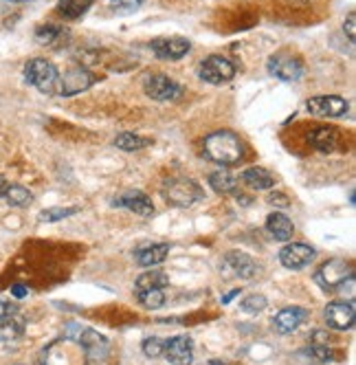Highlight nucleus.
<instances>
[{
    "label": "nucleus",
    "mask_w": 356,
    "mask_h": 365,
    "mask_svg": "<svg viewBox=\"0 0 356 365\" xmlns=\"http://www.w3.org/2000/svg\"><path fill=\"white\" fill-rule=\"evenodd\" d=\"M202 150H205L207 159L220 165H234L244 156V143L231 130H216V133H211L205 139V143H202Z\"/></svg>",
    "instance_id": "nucleus-1"
},
{
    "label": "nucleus",
    "mask_w": 356,
    "mask_h": 365,
    "mask_svg": "<svg viewBox=\"0 0 356 365\" xmlns=\"http://www.w3.org/2000/svg\"><path fill=\"white\" fill-rule=\"evenodd\" d=\"M24 80H27V84H31L33 88H38L40 93L53 95V93H58L60 71L53 62H48L44 58H33L24 64Z\"/></svg>",
    "instance_id": "nucleus-2"
},
{
    "label": "nucleus",
    "mask_w": 356,
    "mask_h": 365,
    "mask_svg": "<svg viewBox=\"0 0 356 365\" xmlns=\"http://www.w3.org/2000/svg\"><path fill=\"white\" fill-rule=\"evenodd\" d=\"M161 194L169 205H176V207H192L194 202L205 198L202 187L192 178H169V180H165L163 187H161Z\"/></svg>",
    "instance_id": "nucleus-3"
},
{
    "label": "nucleus",
    "mask_w": 356,
    "mask_h": 365,
    "mask_svg": "<svg viewBox=\"0 0 356 365\" xmlns=\"http://www.w3.org/2000/svg\"><path fill=\"white\" fill-rule=\"evenodd\" d=\"M198 77L207 84L222 86L236 77V66L224 56H209L207 60H202V64L198 68Z\"/></svg>",
    "instance_id": "nucleus-4"
},
{
    "label": "nucleus",
    "mask_w": 356,
    "mask_h": 365,
    "mask_svg": "<svg viewBox=\"0 0 356 365\" xmlns=\"http://www.w3.org/2000/svg\"><path fill=\"white\" fill-rule=\"evenodd\" d=\"M266 71L282 82H299L303 77V62L288 51H279V53L268 58Z\"/></svg>",
    "instance_id": "nucleus-5"
},
{
    "label": "nucleus",
    "mask_w": 356,
    "mask_h": 365,
    "mask_svg": "<svg viewBox=\"0 0 356 365\" xmlns=\"http://www.w3.org/2000/svg\"><path fill=\"white\" fill-rule=\"evenodd\" d=\"M99 82V77L88 71L86 66H75L68 68L62 77H60V84H58V95L62 97H73V95H80L88 88H93Z\"/></svg>",
    "instance_id": "nucleus-6"
},
{
    "label": "nucleus",
    "mask_w": 356,
    "mask_h": 365,
    "mask_svg": "<svg viewBox=\"0 0 356 365\" xmlns=\"http://www.w3.org/2000/svg\"><path fill=\"white\" fill-rule=\"evenodd\" d=\"M143 91L155 101H174L183 95V88L163 73H150L143 77Z\"/></svg>",
    "instance_id": "nucleus-7"
},
{
    "label": "nucleus",
    "mask_w": 356,
    "mask_h": 365,
    "mask_svg": "<svg viewBox=\"0 0 356 365\" xmlns=\"http://www.w3.org/2000/svg\"><path fill=\"white\" fill-rule=\"evenodd\" d=\"M350 277H354V271H352V264L345 262V259H330V262H325L317 271V282L325 291H337V286Z\"/></svg>",
    "instance_id": "nucleus-8"
},
{
    "label": "nucleus",
    "mask_w": 356,
    "mask_h": 365,
    "mask_svg": "<svg viewBox=\"0 0 356 365\" xmlns=\"http://www.w3.org/2000/svg\"><path fill=\"white\" fill-rule=\"evenodd\" d=\"M150 48L159 60L174 62V60H181L189 53L192 42L187 38H157L150 42Z\"/></svg>",
    "instance_id": "nucleus-9"
},
{
    "label": "nucleus",
    "mask_w": 356,
    "mask_h": 365,
    "mask_svg": "<svg viewBox=\"0 0 356 365\" xmlns=\"http://www.w3.org/2000/svg\"><path fill=\"white\" fill-rule=\"evenodd\" d=\"M306 108L315 117H343L350 108V103L339 95H319L306 101Z\"/></svg>",
    "instance_id": "nucleus-10"
},
{
    "label": "nucleus",
    "mask_w": 356,
    "mask_h": 365,
    "mask_svg": "<svg viewBox=\"0 0 356 365\" xmlns=\"http://www.w3.org/2000/svg\"><path fill=\"white\" fill-rule=\"evenodd\" d=\"M356 319V308L352 299H337L325 306V322L335 330H350Z\"/></svg>",
    "instance_id": "nucleus-11"
},
{
    "label": "nucleus",
    "mask_w": 356,
    "mask_h": 365,
    "mask_svg": "<svg viewBox=\"0 0 356 365\" xmlns=\"http://www.w3.org/2000/svg\"><path fill=\"white\" fill-rule=\"evenodd\" d=\"M315 257H317V251L308 245H301V242H290L279 251V262L293 271L308 267Z\"/></svg>",
    "instance_id": "nucleus-12"
},
{
    "label": "nucleus",
    "mask_w": 356,
    "mask_h": 365,
    "mask_svg": "<svg viewBox=\"0 0 356 365\" xmlns=\"http://www.w3.org/2000/svg\"><path fill=\"white\" fill-rule=\"evenodd\" d=\"M222 269L231 271V275L240 277V279H251V277L258 275L256 259L246 253H242V251H229L222 259Z\"/></svg>",
    "instance_id": "nucleus-13"
},
{
    "label": "nucleus",
    "mask_w": 356,
    "mask_h": 365,
    "mask_svg": "<svg viewBox=\"0 0 356 365\" xmlns=\"http://www.w3.org/2000/svg\"><path fill=\"white\" fill-rule=\"evenodd\" d=\"M167 361L172 365H189L194 361V344L187 334H178L165 341V352Z\"/></svg>",
    "instance_id": "nucleus-14"
},
{
    "label": "nucleus",
    "mask_w": 356,
    "mask_h": 365,
    "mask_svg": "<svg viewBox=\"0 0 356 365\" xmlns=\"http://www.w3.org/2000/svg\"><path fill=\"white\" fill-rule=\"evenodd\" d=\"M306 319H308V310L306 308L290 306V308H284V310L277 312L275 319H273V328L279 334H290V332H295Z\"/></svg>",
    "instance_id": "nucleus-15"
},
{
    "label": "nucleus",
    "mask_w": 356,
    "mask_h": 365,
    "mask_svg": "<svg viewBox=\"0 0 356 365\" xmlns=\"http://www.w3.org/2000/svg\"><path fill=\"white\" fill-rule=\"evenodd\" d=\"M112 205L115 207H123V210H128V212H132L137 216H152V214H155V205H152L150 196H145L139 190L121 194L119 198H115Z\"/></svg>",
    "instance_id": "nucleus-16"
},
{
    "label": "nucleus",
    "mask_w": 356,
    "mask_h": 365,
    "mask_svg": "<svg viewBox=\"0 0 356 365\" xmlns=\"http://www.w3.org/2000/svg\"><path fill=\"white\" fill-rule=\"evenodd\" d=\"M75 341H78L80 348L86 352V359H101L108 352V339L90 328H82L80 336L75 339Z\"/></svg>",
    "instance_id": "nucleus-17"
},
{
    "label": "nucleus",
    "mask_w": 356,
    "mask_h": 365,
    "mask_svg": "<svg viewBox=\"0 0 356 365\" xmlns=\"http://www.w3.org/2000/svg\"><path fill=\"white\" fill-rule=\"evenodd\" d=\"M70 38V31L62 24H53V22H46L40 24L36 29V42L42 46H51V48H58L62 44H66V40Z\"/></svg>",
    "instance_id": "nucleus-18"
},
{
    "label": "nucleus",
    "mask_w": 356,
    "mask_h": 365,
    "mask_svg": "<svg viewBox=\"0 0 356 365\" xmlns=\"http://www.w3.org/2000/svg\"><path fill=\"white\" fill-rule=\"evenodd\" d=\"M308 143L313 148H317L319 152H335L337 145H339V133L335 128H328V125H319V128H313L308 133Z\"/></svg>",
    "instance_id": "nucleus-19"
},
{
    "label": "nucleus",
    "mask_w": 356,
    "mask_h": 365,
    "mask_svg": "<svg viewBox=\"0 0 356 365\" xmlns=\"http://www.w3.org/2000/svg\"><path fill=\"white\" fill-rule=\"evenodd\" d=\"M266 231L271 233V236H273L275 240H279V242H288V240L293 238V233H295V227H293V222H290L288 216L275 212V214L266 216Z\"/></svg>",
    "instance_id": "nucleus-20"
},
{
    "label": "nucleus",
    "mask_w": 356,
    "mask_h": 365,
    "mask_svg": "<svg viewBox=\"0 0 356 365\" xmlns=\"http://www.w3.org/2000/svg\"><path fill=\"white\" fill-rule=\"evenodd\" d=\"M24 334V319L16 315L0 317V344H14Z\"/></svg>",
    "instance_id": "nucleus-21"
},
{
    "label": "nucleus",
    "mask_w": 356,
    "mask_h": 365,
    "mask_svg": "<svg viewBox=\"0 0 356 365\" xmlns=\"http://www.w3.org/2000/svg\"><path fill=\"white\" fill-rule=\"evenodd\" d=\"M169 253V245L161 242V245H150L141 251H137V262L139 267H157L167 259Z\"/></svg>",
    "instance_id": "nucleus-22"
},
{
    "label": "nucleus",
    "mask_w": 356,
    "mask_h": 365,
    "mask_svg": "<svg viewBox=\"0 0 356 365\" xmlns=\"http://www.w3.org/2000/svg\"><path fill=\"white\" fill-rule=\"evenodd\" d=\"M242 180L251 190H258V192H264V190H271L275 185V178L271 172H266L264 168H248L244 174H242Z\"/></svg>",
    "instance_id": "nucleus-23"
},
{
    "label": "nucleus",
    "mask_w": 356,
    "mask_h": 365,
    "mask_svg": "<svg viewBox=\"0 0 356 365\" xmlns=\"http://www.w3.org/2000/svg\"><path fill=\"white\" fill-rule=\"evenodd\" d=\"M93 7V0H60L58 14L66 20H80Z\"/></svg>",
    "instance_id": "nucleus-24"
},
{
    "label": "nucleus",
    "mask_w": 356,
    "mask_h": 365,
    "mask_svg": "<svg viewBox=\"0 0 356 365\" xmlns=\"http://www.w3.org/2000/svg\"><path fill=\"white\" fill-rule=\"evenodd\" d=\"M209 185L218 194H231L238 187V178L229 170H216L209 174Z\"/></svg>",
    "instance_id": "nucleus-25"
},
{
    "label": "nucleus",
    "mask_w": 356,
    "mask_h": 365,
    "mask_svg": "<svg viewBox=\"0 0 356 365\" xmlns=\"http://www.w3.org/2000/svg\"><path fill=\"white\" fill-rule=\"evenodd\" d=\"M169 284V277L163 271H147L137 277V289L139 291H150V289H165Z\"/></svg>",
    "instance_id": "nucleus-26"
},
{
    "label": "nucleus",
    "mask_w": 356,
    "mask_h": 365,
    "mask_svg": "<svg viewBox=\"0 0 356 365\" xmlns=\"http://www.w3.org/2000/svg\"><path fill=\"white\" fill-rule=\"evenodd\" d=\"M3 198L11 205V207H29L33 202V194L27 190V187H22V185H11L9 182V187L5 190Z\"/></svg>",
    "instance_id": "nucleus-27"
},
{
    "label": "nucleus",
    "mask_w": 356,
    "mask_h": 365,
    "mask_svg": "<svg viewBox=\"0 0 356 365\" xmlns=\"http://www.w3.org/2000/svg\"><path fill=\"white\" fill-rule=\"evenodd\" d=\"M152 143V139H145V137H139V135H132V133H121L115 137V145L123 152H135V150H143Z\"/></svg>",
    "instance_id": "nucleus-28"
},
{
    "label": "nucleus",
    "mask_w": 356,
    "mask_h": 365,
    "mask_svg": "<svg viewBox=\"0 0 356 365\" xmlns=\"http://www.w3.org/2000/svg\"><path fill=\"white\" fill-rule=\"evenodd\" d=\"M137 299L143 308L147 310H157L165 304V293L161 289H150V291H139Z\"/></svg>",
    "instance_id": "nucleus-29"
},
{
    "label": "nucleus",
    "mask_w": 356,
    "mask_h": 365,
    "mask_svg": "<svg viewBox=\"0 0 356 365\" xmlns=\"http://www.w3.org/2000/svg\"><path fill=\"white\" fill-rule=\"evenodd\" d=\"M78 212H80L78 207H51V210L40 212V220L42 222H58V220H64V218L78 214Z\"/></svg>",
    "instance_id": "nucleus-30"
},
{
    "label": "nucleus",
    "mask_w": 356,
    "mask_h": 365,
    "mask_svg": "<svg viewBox=\"0 0 356 365\" xmlns=\"http://www.w3.org/2000/svg\"><path fill=\"white\" fill-rule=\"evenodd\" d=\"M266 306H268L266 297L264 295H258V293L256 295H248V297H244L240 302V310L246 312V315H258V312H262Z\"/></svg>",
    "instance_id": "nucleus-31"
},
{
    "label": "nucleus",
    "mask_w": 356,
    "mask_h": 365,
    "mask_svg": "<svg viewBox=\"0 0 356 365\" xmlns=\"http://www.w3.org/2000/svg\"><path fill=\"white\" fill-rule=\"evenodd\" d=\"M303 354H308L313 361H317V363H330V361H337L335 356V352L330 350L328 346H317V344H313L310 348H306L303 350Z\"/></svg>",
    "instance_id": "nucleus-32"
},
{
    "label": "nucleus",
    "mask_w": 356,
    "mask_h": 365,
    "mask_svg": "<svg viewBox=\"0 0 356 365\" xmlns=\"http://www.w3.org/2000/svg\"><path fill=\"white\" fill-rule=\"evenodd\" d=\"M163 352H165V341H163V339L147 336L145 341H143V354L147 359H159V356H163Z\"/></svg>",
    "instance_id": "nucleus-33"
},
{
    "label": "nucleus",
    "mask_w": 356,
    "mask_h": 365,
    "mask_svg": "<svg viewBox=\"0 0 356 365\" xmlns=\"http://www.w3.org/2000/svg\"><path fill=\"white\" fill-rule=\"evenodd\" d=\"M112 3V7L115 9H121V11H135V9H139L145 0H110Z\"/></svg>",
    "instance_id": "nucleus-34"
},
{
    "label": "nucleus",
    "mask_w": 356,
    "mask_h": 365,
    "mask_svg": "<svg viewBox=\"0 0 356 365\" xmlns=\"http://www.w3.org/2000/svg\"><path fill=\"white\" fill-rule=\"evenodd\" d=\"M343 31L347 34V40H350V42L356 40V14H354V11L347 14V18H345V22H343Z\"/></svg>",
    "instance_id": "nucleus-35"
},
{
    "label": "nucleus",
    "mask_w": 356,
    "mask_h": 365,
    "mask_svg": "<svg viewBox=\"0 0 356 365\" xmlns=\"http://www.w3.org/2000/svg\"><path fill=\"white\" fill-rule=\"evenodd\" d=\"M266 202H271V205H275V207H288V205H290L288 196H286V194H282V192L271 194V196L266 198Z\"/></svg>",
    "instance_id": "nucleus-36"
},
{
    "label": "nucleus",
    "mask_w": 356,
    "mask_h": 365,
    "mask_svg": "<svg viewBox=\"0 0 356 365\" xmlns=\"http://www.w3.org/2000/svg\"><path fill=\"white\" fill-rule=\"evenodd\" d=\"M16 312H18V306H14L11 302L0 299V317H9V315H16Z\"/></svg>",
    "instance_id": "nucleus-37"
},
{
    "label": "nucleus",
    "mask_w": 356,
    "mask_h": 365,
    "mask_svg": "<svg viewBox=\"0 0 356 365\" xmlns=\"http://www.w3.org/2000/svg\"><path fill=\"white\" fill-rule=\"evenodd\" d=\"M313 341H315L317 346H328L330 341H333V336L325 334V332H315V334H313Z\"/></svg>",
    "instance_id": "nucleus-38"
},
{
    "label": "nucleus",
    "mask_w": 356,
    "mask_h": 365,
    "mask_svg": "<svg viewBox=\"0 0 356 365\" xmlns=\"http://www.w3.org/2000/svg\"><path fill=\"white\" fill-rule=\"evenodd\" d=\"M11 293H14L16 297H27L29 289H27L24 284H14V286H11Z\"/></svg>",
    "instance_id": "nucleus-39"
},
{
    "label": "nucleus",
    "mask_w": 356,
    "mask_h": 365,
    "mask_svg": "<svg viewBox=\"0 0 356 365\" xmlns=\"http://www.w3.org/2000/svg\"><path fill=\"white\" fill-rule=\"evenodd\" d=\"M9 187V180L5 178V176H0V196H3L5 194V190Z\"/></svg>",
    "instance_id": "nucleus-40"
},
{
    "label": "nucleus",
    "mask_w": 356,
    "mask_h": 365,
    "mask_svg": "<svg viewBox=\"0 0 356 365\" xmlns=\"http://www.w3.org/2000/svg\"><path fill=\"white\" fill-rule=\"evenodd\" d=\"M238 293H240L238 289H236V291H231V293H226V295L222 297V304H229V302H231V299H234V297H236Z\"/></svg>",
    "instance_id": "nucleus-41"
},
{
    "label": "nucleus",
    "mask_w": 356,
    "mask_h": 365,
    "mask_svg": "<svg viewBox=\"0 0 356 365\" xmlns=\"http://www.w3.org/2000/svg\"><path fill=\"white\" fill-rule=\"evenodd\" d=\"M202 365H222L220 361H207V363H202Z\"/></svg>",
    "instance_id": "nucleus-42"
},
{
    "label": "nucleus",
    "mask_w": 356,
    "mask_h": 365,
    "mask_svg": "<svg viewBox=\"0 0 356 365\" xmlns=\"http://www.w3.org/2000/svg\"><path fill=\"white\" fill-rule=\"evenodd\" d=\"M7 3H29V0H7Z\"/></svg>",
    "instance_id": "nucleus-43"
}]
</instances>
